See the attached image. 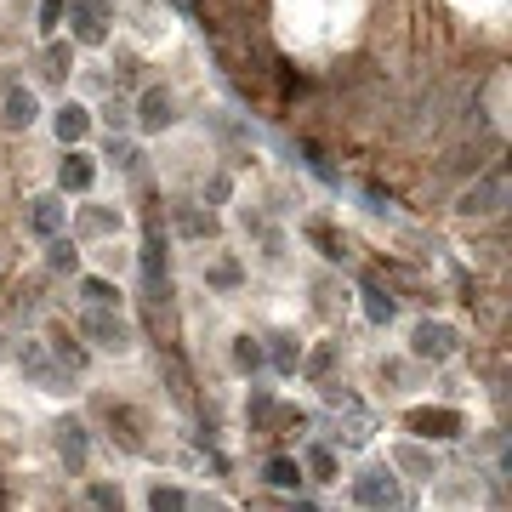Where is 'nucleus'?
I'll return each instance as SVG.
<instances>
[{
    "label": "nucleus",
    "mask_w": 512,
    "mask_h": 512,
    "mask_svg": "<svg viewBox=\"0 0 512 512\" xmlns=\"http://www.w3.org/2000/svg\"><path fill=\"white\" fill-rule=\"evenodd\" d=\"M353 501L359 507H399L404 490H399V478H393V467H365V473L353 478Z\"/></svg>",
    "instance_id": "1"
},
{
    "label": "nucleus",
    "mask_w": 512,
    "mask_h": 512,
    "mask_svg": "<svg viewBox=\"0 0 512 512\" xmlns=\"http://www.w3.org/2000/svg\"><path fill=\"white\" fill-rule=\"evenodd\" d=\"M80 330L92 336L97 348H109V353L131 348V325H126L114 308H97V302H92V308H86V319H80Z\"/></svg>",
    "instance_id": "2"
},
{
    "label": "nucleus",
    "mask_w": 512,
    "mask_h": 512,
    "mask_svg": "<svg viewBox=\"0 0 512 512\" xmlns=\"http://www.w3.org/2000/svg\"><path fill=\"white\" fill-rule=\"evenodd\" d=\"M416 439H461V410H450V404H433V410H410V421H404Z\"/></svg>",
    "instance_id": "3"
},
{
    "label": "nucleus",
    "mask_w": 512,
    "mask_h": 512,
    "mask_svg": "<svg viewBox=\"0 0 512 512\" xmlns=\"http://www.w3.org/2000/svg\"><path fill=\"white\" fill-rule=\"evenodd\" d=\"M410 353H416V359H450V353H456V330L439 325V319H421V325L410 330Z\"/></svg>",
    "instance_id": "4"
},
{
    "label": "nucleus",
    "mask_w": 512,
    "mask_h": 512,
    "mask_svg": "<svg viewBox=\"0 0 512 512\" xmlns=\"http://www.w3.org/2000/svg\"><path fill=\"white\" fill-rule=\"evenodd\" d=\"M137 126H143V131L177 126V103H171V92H165V86H148V92L137 97Z\"/></svg>",
    "instance_id": "5"
},
{
    "label": "nucleus",
    "mask_w": 512,
    "mask_h": 512,
    "mask_svg": "<svg viewBox=\"0 0 512 512\" xmlns=\"http://www.w3.org/2000/svg\"><path fill=\"white\" fill-rule=\"evenodd\" d=\"M74 40H80V46H103V40H109V12H103V0H74Z\"/></svg>",
    "instance_id": "6"
},
{
    "label": "nucleus",
    "mask_w": 512,
    "mask_h": 512,
    "mask_svg": "<svg viewBox=\"0 0 512 512\" xmlns=\"http://www.w3.org/2000/svg\"><path fill=\"white\" fill-rule=\"evenodd\" d=\"M501 194H507V171H490L478 188H467L461 217H490V211H501Z\"/></svg>",
    "instance_id": "7"
},
{
    "label": "nucleus",
    "mask_w": 512,
    "mask_h": 512,
    "mask_svg": "<svg viewBox=\"0 0 512 512\" xmlns=\"http://www.w3.org/2000/svg\"><path fill=\"white\" fill-rule=\"evenodd\" d=\"M18 365L35 376V387H46V393H57V387H69V376H63V365H46V353L35 348V342H18Z\"/></svg>",
    "instance_id": "8"
},
{
    "label": "nucleus",
    "mask_w": 512,
    "mask_h": 512,
    "mask_svg": "<svg viewBox=\"0 0 512 512\" xmlns=\"http://www.w3.org/2000/svg\"><path fill=\"white\" fill-rule=\"evenodd\" d=\"M57 450H63V467L69 473H80L86 467V450H92V439H86V421H57Z\"/></svg>",
    "instance_id": "9"
},
{
    "label": "nucleus",
    "mask_w": 512,
    "mask_h": 512,
    "mask_svg": "<svg viewBox=\"0 0 512 512\" xmlns=\"http://www.w3.org/2000/svg\"><path fill=\"white\" fill-rule=\"evenodd\" d=\"M57 177H63V188H69V194H86V188H92V177H97V165L86 160V154H63Z\"/></svg>",
    "instance_id": "10"
},
{
    "label": "nucleus",
    "mask_w": 512,
    "mask_h": 512,
    "mask_svg": "<svg viewBox=\"0 0 512 512\" xmlns=\"http://www.w3.org/2000/svg\"><path fill=\"white\" fill-rule=\"evenodd\" d=\"M35 92H29V86H12V92H6V126L12 131H23V126H35Z\"/></svg>",
    "instance_id": "11"
},
{
    "label": "nucleus",
    "mask_w": 512,
    "mask_h": 512,
    "mask_svg": "<svg viewBox=\"0 0 512 512\" xmlns=\"http://www.w3.org/2000/svg\"><path fill=\"white\" fill-rule=\"evenodd\" d=\"M86 131H92V114L80 109V103H63L57 109V143H80Z\"/></svg>",
    "instance_id": "12"
},
{
    "label": "nucleus",
    "mask_w": 512,
    "mask_h": 512,
    "mask_svg": "<svg viewBox=\"0 0 512 512\" xmlns=\"http://www.w3.org/2000/svg\"><path fill=\"white\" fill-rule=\"evenodd\" d=\"M29 222H35L40 239L63 234V200H35V211H29Z\"/></svg>",
    "instance_id": "13"
},
{
    "label": "nucleus",
    "mask_w": 512,
    "mask_h": 512,
    "mask_svg": "<svg viewBox=\"0 0 512 512\" xmlns=\"http://www.w3.org/2000/svg\"><path fill=\"white\" fill-rule=\"evenodd\" d=\"M262 478H268L274 490H291V495H296V484H302V467H296L291 456H274L268 467H262Z\"/></svg>",
    "instance_id": "14"
},
{
    "label": "nucleus",
    "mask_w": 512,
    "mask_h": 512,
    "mask_svg": "<svg viewBox=\"0 0 512 512\" xmlns=\"http://www.w3.org/2000/svg\"><path fill=\"white\" fill-rule=\"evenodd\" d=\"M308 239L319 245V256H330V262H342V256H348V239L336 234V228H325V222H308Z\"/></svg>",
    "instance_id": "15"
},
{
    "label": "nucleus",
    "mask_w": 512,
    "mask_h": 512,
    "mask_svg": "<svg viewBox=\"0 0 512 512\" xmlns=\"http://www.w3.org/2000/svg\"><path fill=\"white\" fill-rule=\"evenodd\" d=\"M393 313H399V302H393L382 285H365V319H370V325H387Z\"/></svg>",
    "instance_id": "16"
},
{
    "label": "nucleus",
    "mask_w": 512,
    "mask_h": 512,
    "mask_svg": "<svg viewBox=\"0 0 512 512\" xmlns=\"http://www.w3.org/2000/svg\"><path fill=\"white\" fill-rule=\"evenodd\" d=\"M268 359H274V370H285V376H291V370L302 365V342H296V336H274Z\"/></svg>",
    "instance_id": "17"
},
{
    "label": "nucleus",
    "mask_w": 512,
    "mask_h": 512,
    "mask_svg": "<svg viewBox=\"0 0 512 512\" xmlns=\"http://www.w3.org/2000/svg\"><path fill=\"white\" fill-rule=\"evenodd\" d=\"M46 262H52L57 274H74V268H80V251H74L63 234H52V245H46Z\"/></svg>",
    "instance_id": "18"
},
{
    "label": "nucleus",
    "mask_w": 512,
    "mask_h": 512,
    "mask_svg": "<svg viewBox=\"0 0 512 512\" xmlns=\"http://www.w3.org/2000/svg\"><path fill=\"white\" fill-rule=\"evenodd\" d=\"M52 353H57V365L63 370H86V348H80L74 336H63V330L52 336Z\"/></svg>",
    "instance_id": "19"
},
{
    "label": "nucleus",
    "mask_w": 512,
    "mask_h": 512,
    "mask_svg": "<svg viewBox=\"0 0 512 512\" xmlns=\"http://www.w3.org/2000/svg\"><path fill=\"white\" fill-rule=\"evenodd\" d=\"M69 69H74V46L69 40H52V46H46V74H52V80H69Z\"/></svg>",
    "instance_id": "20"
},
{
    "label": "nucleus",
    "mask_w": 512,
    "mask_h": 512,
    "mask_svg": "<svg viewBox=\"0 0 512 512\" xmlns=\"http://www.w3.org/2000/svg\"><path fill=\"white\" fill-rule=\"evenodd\" d=\"M234 365L239 370H262V365H268V353H262L256 336H239V342H234Z\"/></svg>",
    "instance_id": "21"
},
{
    "label": "nucleus",
    "mask_w": 512,
    "mask_h": 512,
    "mask_svg": "<svg viewBox=\"0 0 512 512\" xmlns=\"http://www.w3.org/2000/svg\"><path fill=\"white\" fill-rule=\"evenodd\" d=\"M393 461H399V467H410L416 478H433V473H439V467H433V456H427V450H416V444H404Z\"/></svg>",
    "instance_id": "22"
},
{
    "label": "nucleus",
    "mask_w": 512,
    "mask_h": 512,
    "mask_svg": "<svg viewBox=\"0 0 512 512\" xmlns=\"http://www.w3.org/2000/svg\"><path fill=\"white\" fill-rule=\"evenodd\" d=\"M80 291H86V302H97V308H120V291H114L109 279H86Z\"/></svg>",
    "instance_id": "23"
},
{
    "label": "nucleus",
    "mask_w": 512,
    "mask_h": 512,
    "mask_svg": "<svg viewBox=\"0 0 512 512\" xmlns=\"http://www.w3.org/2000/svg\"><path fill=\"white\" fill-rule=\"evenodd\" d=\"M148 507L177 512V507H188V495H183V490H171V484H154V490H148Z\"/></svg>",
    "instance_id": "24"
},
{
    "label": "nucleus",
    "mask_w": 512,
    "mask_h": 512,
    "mask_svg": "<svg viewBox=\"0 0 512 512\" xmlns=\"http://www.w3.org/2000/svg\"><path fill=\"white\" fill-rule=\"evenodd\" d=\"M308 473L319 478V484H336V456H330L325 444H319V450H313V456H308Z\"/></svg>",
    "instance_id": "25"
},
{
    "label": "nucleus",
    "mask_w": 512,
    "mask_h": 512,
    "mask_svg": "<svg viewBox=\"0 0 512 512\" xmlns=\"http://www.w3.org/2000/svg\"><path fill=\"white\" fill-rule=\"evenodd\" d=\"M86 228H92V234H114V228H120V211H103V205H92V211H86Z\"/></svg>",
    "instance_id": "26"
},
{
    "label": "nucleus",
    "mask_w": 512,
    "mask_h": 512,
    "mask_svg": "<svg viewBox=\"0 0 512 512\" xmlns=\"http://www.w3.org/2000/svg\"><path fill=\"white\" fill-rule=\"evenodd\" d=\"M330 365H336V342H325V348H313L308 376H313V382H325V376H330Z\"/></svg>",
    "instance_id": "27"
},
{
    "label": "nucleus",
    "mask_w": 512,
    "mask_h": 512,
    "mask_svg": "<svg viewBox=\"0 0 512 512\" xmlns=\"http://www.w3.org/2000/svg\"><path fill=\"white\" fill-rule=\"evenodd\" d=\"M63 6H69V0H40V35H57V23H63Z\"/></svg>",
    "instance_id": "28"
},
{
    "label": "nucleus",
    "mask_w": 512,
    "mask_h": 512,
    "mask_svg": "<svg viewBox=\"0 0 512 512\" xmlns=\"http://www.w3.org/2000/svg\"><path fill=\"white\" fill-rule=\"evenodd\" d=\"M86 501H92V507H120L126 495L114 490V484H92V490H86Z\"/></svg>",
    "instance_id": "29"
},
{
    "label": "nucleus",
    "mask_w": 512,
    "mask_h": 512,
    "mask_svg": "<svg viewBox=\"0 0 512 512\" xmlns=\"http://www.w3.org/2000/svg\"><path fill=\"white\" fill-rule=\"evenodd\" d=\"M239 262H217V268H211V285H217V291H228V285H239Z\"/></svg>",
    "instance_id": "30"
},
{
    "label": "nucleus",
    "mask_w": 512,
    "mask_h": 512,
    "mask_svg": "<svg viewBox=\"0 0 512 512\" xmlns=\"http://www.w3.org/2000/svg\"><path fill=\"white\" fill-rule=\"evenodd\" d=\"M183 234H217V222L200 217V211H183Z\"/></svg>",
    "instance_id": "31"
},
{
    "label": "nucleus",
    "mask_w": 512,
    "mask_h": 512,
    "mask_svg": "<svg viewBox=\"0 0 512 512\" xmlns=\"http://www.w3.org/2000/svg\"><path fill=\"white\" fill-rule=\"evenodd\" d=\"M228 194H234L228 177H211V183H205V200H211V205H228Z\"/></svg>",
    "instance_id": "32"
},
{
    "label": "nucleus",
    "mask_w": 512,
    "mask_h": 512,
    "mask_svg": "<svg viewBox=\"0 0 512 512\" xmlns=\"http://www.w3.org/2000/svg\"><path fill=\"white\" fill-rule=\"evenodd\" d=\"M251 421H274V399H268V393H256L251 399Z\"/></svg>",
    "instance_id": "33"
}]
</instances>
